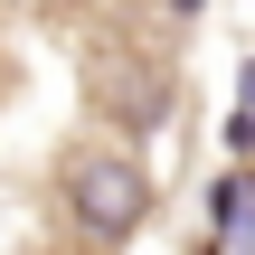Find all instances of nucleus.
<instances>
[{"label":"nucleus","mask_w":255,"mask_h":255,"mask_svg":"<svg viewBox=\"0 0 255 255\" xmlns=\"http://www.w3.org/2000/svg\"><path fill=\"white\" fill-rule=\"evenodd\" d=\"M85 95H95V114H104L114 132H151V123L170 114V66L142 57V47H104V57L85 66Z\"/></svg>","instance_id":"nucleus-2"},{"label":"nucleus","mask_w":255,"mask_h":255,"mask_svg":"<svg viewBox=\"0 0 255 255\" xmlns=\"http://www.w3.org/2000/svg\"><path fill=\"white\" fill-rule=\"evenodd\" d=\"M66 255H95V246H66Z\"/></svg>","instance_id":"nucleus-5"},{"label":"nucleus","mask_w":255,"mask_h":255,"mask_svg":"<svg viewBox=\"0 0 255 255\" xmlns=\"http://www.w3.org/2000/svg\"><path fill=\"white\" fill-rule=\"evenodd\" d=\"M208 208H218V237H237V227H246V180H218Z\"/></svg>","instance_id":"nucleus-3"},{"label":"nucleus","mask_w":255,"mask_h":255,"mask_svg":"<svg viewBox=\"0 0 255 255\" xmlns=\"http://www.w3.org/2000/svg\"><path fill=\"white\" fill-rule=\"evenodd\" d=\"M57 208H66L76 246L114 255V246H132L142 218H151V170H142L123 142H76L66 170H57Z\"/></svg>","instance_id":"nucleus-1"},{"label":"nucleus","mask_w":255,"mask_h":255,"mask_svg":"<svg viewBox=\"0 0 255 255\" xmlns=\"http://www.w3.org/2000/svg\"><path fill=\"white\" fill-rule=\"evenodd\" d=\"M170 9H180V19H189V9H208V0H170Z\"/></svg>","instance_id":"nucleus-4"}]
</instances>
